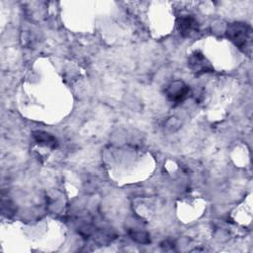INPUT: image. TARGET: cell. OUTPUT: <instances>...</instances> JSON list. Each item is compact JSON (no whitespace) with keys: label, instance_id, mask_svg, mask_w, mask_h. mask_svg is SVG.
<instances>
[{"label":"cell","instance_id":"obj_2","mask_svg":"<svg viewBox=\"0 0 253 253\" xmlns=\"http://www.w3.org/2000/svg\"><path fill=\"white\" fill-rule=\"evenodd\" d=\"M165 94L170 102L179 104L188 98L190 94V88L185 82L181 80H175L166 87Z\"/></svg>","mask_w":253,"mask_h":253},{"label":"cell","instance_id":"obj_1","mask_svg":"<svg viewBox=\"0 0 253 253\" xmlns=\"http://www.w3.org/2000/svg\"><path fill=\"white\" fill-rule=\"evenodd\" d=\"M226 38L241 51L250 54L252 46V29L244 22H233L225 31Z\"/></svg>","mask_w":253,"mask_h":253},{"label":"cell","instance_id":"obj_6","mask_svg":"<svg viewBox=\"0 0 253 253\" xmlns=\"http://www.w3.org/2000/svg\"><path fill=\"white\" fill-rule=\"evenodd\" d=\"M129 235H130V237L133 240H135V241H137L139 243H148L150 241L147 233L142 232V231L131 230V231H129Z\"/></svg>","mask_w":253,"mask_h":253},{"label":"cell","instance_id":"obj_5","mask_svg":"<svg viewBox=\"0 0 253 253\" xmlns=\"http://www.w3.org/2000/svg\"><path fill=\"white\" fill-rule=\"evenodd\" d=\"M32 136L34 140L40 145H42L51 149L56 148L58 145L57 139L48 132H45L42 130H37L32 133Z\"/></svg>","mask_w":253,"mask_h":253},{"label":"cell","instance_id":"obj_4","mask_svg":"<svg viewBox=\"0 0 253 253\" xmlns=\"http://www.w3.org/2000/svg\"><path fill=\"white\" fill-rule=\"evenodd\" d=\"M177 29L184 38L191 37L198 32V22L191 15H183L177 19Z\"/></svg>","mask_w":253,"mask_h":253},{"label":"cell","instance_id":"obj_3","mask_svg":"<svg viewBox=\"0 0 253 253\" xmlns=\"http://www.w3.org/2000/svg\"><path fill=\"white\" fill-rule=\"evenodd\" d=\"M188 66L192 72L196 74H203L212 72L214 69L208 58L199 50L192 52L188 58Z\"/></svg>","mask_w":253,"mask_h":253}]
</instances>
